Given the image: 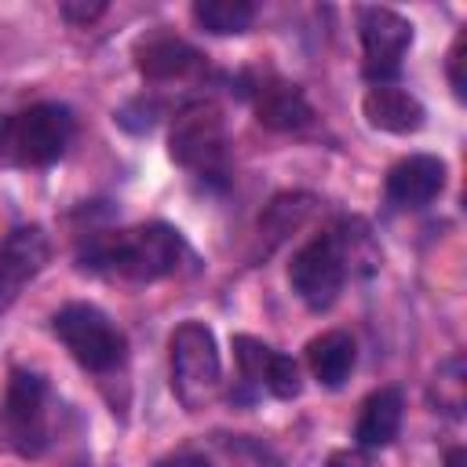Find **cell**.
Returning <instances> with one entry per match:
<instances>
[{
  "mask_svg": "<svg viewBox=\"0 0 467 467\" xmlns=\"http://www.w3.org/2000/svg\"><path fill=\"white\" fill-rule=\"evenodd\" d=\"M288 281L292 292L310 306V310H328L347 281V259L336 241V234H317L310 237L288 263Z\"/></svg>",
  "mask_w": 467,
  "mask_h": 467,
  "instance_id": "7",
  "label": "cell"
},
{
  "mask_svg": "<svg viewBox=\"0 0 467 467\" xmlns=\"http://www.w3.org/2000/svg\"><path fill=\"white\" fill-rule=\"evenodd\" d=\"M354 358H358L354 339H350L347 332H339V328L321 332V336L310 339V347H306L310 372H314V379H317L321 387H343L347 376L354 372Z\"/></svg>",
  "mask_w": 467,
  "mask_h": 467,
  "instance_id": "16",
  "label": "cell"
},
{
  "mask_svg": "<svg viewBox=\"0 0 467 467\" xmlns=\"http://www.w3.org/2000/svg\"><path fill=\"white\" fill-rule=\"evenodd\" d=\"M431 401L449 416L463 412V358H449L445 365H438L431 383Z\"/></svg>",
  "mask_w": 467,
  "mask_h": 467,
  "instance_id": "18",
  "label": "cell"
},
{
  "mask_svg": "<svg viewBox=\"0 0 467 467\" xmlns=\"http://www.w3.org/2000/svg\"><path fill=\"white\" fill-rule=\"evenodd\" d=\"M361 109H365V120H368L372 128L390 131V135H412V131H420L423 120H427L423 102H420L412 91L398 88V84H372V88L365 91Z\"/></svg>",
  "mask_w": 467,
  "mask_h": 467,
  "instance_id": "13",
  "label": "cell"
},
{
  "mask_svg": "<svg viewBox=\"0 0 467 467\" xmlns=\"http://www.w3.org/2000/svg\"><path fill=\"white\" fill-rule=\"evenodd\" d=\"M47 255H51V244L40 226H15L4 237V244H0V314L44 270Z\"/></svg>",
  "mask_w": 467,
  "mask_h": 467,
  "instance_id": "9",
  "label": "cell"
},
{
  "mask_svg": "<svg viewBox=\"0 0 467 467\" xmlns=\"http://www.w3.org/2000/svg\"><path fill=\"white\" fill-rule=\"evenodd\" d=\"M47 441V383L36 372H11L0 398V445L22 460H36Z\"/></svg>",
  "mask_w": 467,
  "mask_h": 467,
  "instance_id": "4",
  "label": "cell"
},
{
  "mask_svg": "<svg viewBox=\"0 0 467 467\" xmlns=\"http://www.w3.org/2000/svg\"><path fill=\"white\" fill-rule=\"evenodd\" d=\"M182 237L164 223H142L131 230L91 234L80 244V266L117 274L128 281H161L179 266Z\"/></svg>",
  "mask_w": 467,
  "mask_h": 467,
  "instance_id": "1",
  "label": "cell"
},
{
  "mask_svg": "<svg viewBox=\"0 0 467 467\" xmlns=\"http://www.w3.org/2000/svg\"><path fill=\"white\" fill-rule=\"evenodd\" d=\"M328 467H372V460L361 452V449H347V452H336L332 460H328Z\"/></svg>",
  "mask_w": 467,
  "mask_h": 467,
  "instance_id": "21",
  "label": "cell"
},
{
  "mask_svg": "<svg viewBox=\"0 0 467 467\" xmlns=\"http://www.w3.org/2000/svg\"><path fill=\"white\" fill-rule=\"evenodd\" d=\"M193 18L201 29L215 36H230V33H244L255 22V7L248 0H197Z\"/></svg>",
  "mask_w": 467,
  "mask_h": 467,
  "instance_id": "17",
  "label": "cell"
},
{
  "mask_svg": "<svg viewBox=\"0 0 467 467\" xmlns=\"http://www.w3.org/2000/svg\"><path fill=\"white\" fill-rule=\"evenodd\" d=\"M401 416H405V401H401V390L398 387H379L365 398L361 405V416L354 423V438H358V449L361 452H372V449H387L398 431H401Z\"/></svg>",
  "mask_w": 467,
  "mask_h": 467,
  "instance_id": "15",
  "label": "cell"
},
{
  "mask_svg": "<svg viewBox=\"0 0 467 467\" xmlns=\"http://www.w3.org/2000/svg\"><path fill=\"white\" fill-rule=\"evenodd\" d=\"M171 390L186 412H201L223 387V361L215 336L204 321H182L168 339Z\"/></svg>",
  "mask_w": 467,
  "mask_h": 467,
  "instance_id": "2",
  "label": "cell"
},
{
  "mask_svg": "<svg viewBox=\"0 0 467 467\" xmlns=\"http://www.w3.org/2000/svg\"><path fill=\"white\" fill-rule=\"evenodd\" d=\"M11 146V117H0V157H7Z\"/></svg>",
  "mask_w": 467,
  "mask_h": 467,
  "instance_id": "23",
  "label": "cell"
},
{
  "mask_svg": "<svg viewBox=\"0 0 467 467\" xmlns=\"http://www.w3.org/2000/svg\"><path fill=\"white\" fill-rule=\"evenodd\" d=\"M51 328L62 339V347L73 354V361L88 372H109L124 361V336L91 303H66L55 314Z\"/></svg>",
  "mask_w": 467,
  "mask_h": 467,
  "instance_id": "5",
  "label": "cell"
},
{
  "mask_svg": "<svg viewBox=\"0 0 467 467\" xmlns=\"http://www.w3.org/2000/svg\"><path fill=\"white\" fill-rule=\"evenodd\" d=\"M445 467H467V452H463V449H452V452L445 456Z\"/></svg>",
  "mask_w": 467,
  "mask_h": 467,
  "instance_id": "24",
  "label": "cell"
},
{
  "mask_svg": "<svg viewBox=\"0 0 467 467\" xmlns=\"http://www.w3.org/2000/svg\"><path fill=\"white\" fill-rule=\"evenodd\" d=\"M157 467H212V463L197 452H175V456H164Z\"/></svg>",
  "mask_w": 467,
  "mask_h": 467,
  "instance_id": "22",
  "label": "cell"
},
{
  "mask_svg": "<svg viewBox=\"0 0 467 467\" xmlns=\"http://www.w3.org/2000/svg\"><path fill=\"white\" fill-rule=\"evenodd\" d=\"M168 153L175 164L201 179L226 175V120L215 102H186L168 131Z\"/></svg>",
  "mask_w": 467,
  "mask_h": 467,
  "instance_id": "3",
  "label": "cell"
},
{
  "mask_svg": "<svg viewBox=\"0 0 467 467\" xmlns=\"http://www.w3.org/2000/svg\"><path fill=\"white\" fill-rule=\"evenodd\" d=\"M135 66L146 80H179L201 66V55L171 33H150L135 44Z\"/></svg>",
  "mask_w": 467,
  "mask_h": 467,
  "instance_id": "14",
  "label": "cell"
},
{
  "mask_svg": "<svg viewBox=\"0 0 467 467\" xmlns=\"http://www.w3.org/2000/svg\"><path fill=\"white\" fill-rule=\"evenodd\" d=\"M358 33H361L365 77L372 84H394V77L401 73V58L412 44V22L390 7H361Z\"/></svg>",
  "mask_w": 467,
  "mask_h": 467,
  "instance_id": "8",
  "label": "cell"
},
{
  "mask_svg": "<svg viewBox=\"0 0 467 467\" xmlns=\"http://www.w3.org/2000/svg\"><path fill=\"white\" fill-rule=\"evenodd\" d=\"M234 354H237L241 376L252 387H259V390H266V394H274L281 401L299 394V387H303L299 365L288 354H281V350H274V347H266V343H259L252 336H237L234 339Z\"/></svg>",
  "mask_w": 467,
  "mask_h": 467,
  "instance_id": "10",
  "label": "cell"
},
{
  "mask_svg": "<svg viewBox=\"0 0 467 467\" xmlns=\"http://www.w3.org/2000/svg\"><path fill=\"white\" fill-rule=\"evenodd\" d=\"M445 186V164L431 153H412L387 171V201L394 208H423Z\"/></svg>",
  "mask_w": 467,
  "mask_h": 467,
  "instance_id": "12",
  "label": "cell"
},
{
  "mask_svg": "<svg viewBox=\"0 0 467 467\" xmlns=\"http://www.w3.org/2000/svg\"><path fill=\"white\" fill-rule=\"evenodd\" d=\"M73 139V117L58 102H36L11 117V146L7 157L26 168L55 164Z\"/></svg>",
  "mask_w": 467,
  "mask_h": 467,
  "instance_id": "6",
  "label": "cell"
},
{
  "mask_svg": "<svg viewBox=\"0 0 467 467\" xmlns=\"http://www.w3.org/2000/svg\"><path fill=\"white\" fill-rule=\"evenodd\" d=\"M69 22H77V26H88V22H95L102 11H106V4H62L58 7Z\"/></svg>",
  "mask_w": 467,
  "mask_h": 467,
  "instance_id": "20",
  "label": "cell"
},
{
  "mask_svg": "<svg viewBox=\"0 0 467 467\" xmlns=\"http://www.w3.org/2000/svg\"><path fill=\"white\" fill-rule=\"evenodd\" d=\"M463 47H467V36L460 33V36H456V44H452V51H449V80H452L456 99H463V95H467V80H463Z\"/></svg>",
  "mask_w": 467,
  "mask_h": 467,
  "instance_id": "19",
  "label": "cell"
},
{
  "mask_svg": "<svg viewBox=\"0 0 467 467\" xmlns=\"http://www.w3.org/2000/svg\"><path fill=\"white\" fill-rule=\"evenodd\" d=\"M248 99H252L259 124H266L274 131H296V128L310 124V102L303 99V91L292 80H285L277 73H252Z\"/></svg>",
  "mask_w": 467,
  "mask_h": 467,
  "instance_id": "11",
  "label": "cell"
}]
</instances>
